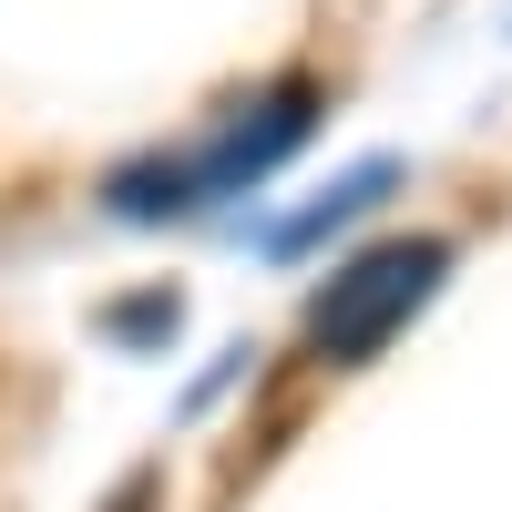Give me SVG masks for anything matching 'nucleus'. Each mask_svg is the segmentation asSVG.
<instances>
[{
  "label": "nucleus",
  "mask_w": 512,
  "mask_h": 512,
  "mask_svg": "<svg viewBox=\"0 0 512 512\" xmlns=\"http://www.w3.org/2000/svg\"><path fill=\"white\" fill-rule=\"evenodd\" d=\"M390 185H400V164H390V154H369V164H359V175H338V185H328V195L308 205V216H297V226H277L267 246H277V256H308V246H318L328 226H349V216H369V205H379V195H390Z\"/></svg>",
  "instance_id": "7ed1b4c3"
},
{
  "label": "nucleus",
  "mask_w": 512,
  "mask_h": 512,
  "mask_svg": "<svg viewBox=\"0 0 512 512\" xmlns=\"http://www.w3.org/2000/svg\"><path fill=\"white\" fill-rule=\"evenodd\" d=\"M308 123H318V93H308V82H277L267 103H236L205 144L154 154V164H123L103 195H113V216H134V226H144V216H205V205L267 185L277 164L308 144Z\"/></svg>",
  "instance_id": "f257e3e1"
},
{
  "label": "nucleus",
  "mask_w": 512,
  "mask_h": 512,
  "mask_svg": "<svg viewBox=\"0 0 512 512\" xmlns=\"http://www.w3.org/2000/svg\"><path fill=\"white\" fill-rule=\"evenodd\" d=\"M441 277H451V246H441V236H390V246L349 256V267L308 297V349H318L328 369L379 359V349H390V338L441 297Z\"/></svg>",
  "instance_id": "f03ea898"
}]
</instances>
